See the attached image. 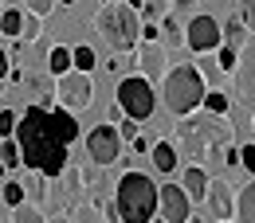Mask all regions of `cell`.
<instances>
[{
    "label": "cell",
    "mask_w": 255,
    "mask_h": 223,
    "mask_svg": "<svg viewBox=\"0 0 255 223\" xmlns=\"http://www.w3.org/2000/svg\"><path fill=\"white\" fill-rule=\"evenodd\" d=\"M157 32H161V43L173 51V47H185V24H181V16H161L157 20Z\"/></svg>",
    "instance_id": "cell-19"
},
{
    "label": "cell",
    "mask_w": 255,
    "mask_h": 223,
    "mask_svg": "<svg viewBox=\"0 0 255 223\" xmlns=\"http://www.w3.org/2000/svg\"><path fill=\"white\" fill-rule=\"evenodd\" d=\"M63 71H71V47L55 43V47H47V74H51V78H59Z\"/></svg>",
    "instance_id": "cell-25"
},
{
    "label": "cell",
    "mask_w": 255,
    "mask_h": 223,
    "mask_svg": "<svg viewBox=\"0 0 255 223\" xmlns=\"http://www.w3.org/2000/svg\"><path fill=\"white\" fill-rule=\"evenodd\" d=\"M200 110H208V114H228V110H232V94L220 90V86H208V90H204V102H200Z\"/></svg>",
    "instance_id": "cell-26"
},
{
    "label": "cell",
    "mask_w": 255,
    "mask_h": 223,
    "mask_svg": "<svg viewBox=\"0 0 255 223\" xmlns=\"http://www.w3.org/2000/svg\"><path fill=\"white\" fill-rule=\"evenodd\" d=\"M204 78L196 74V67L192 63H177L165 71V78H161V102H165V110L173 114V118H185L192 110H200V102H204Z\"/></svg>",
    "instance_id": "cell-5"
},
{
    "label": "cell",
    "mask_w": 255,
    "mask_h": 223,
    "mask_svg": "<svg viewBox=\"0 0 255 223\" xmlns=\"http://www.w3.org/2000/svg\"><path fill=\"white\" fill-rule=\"evenodd\" d=\"M208 168L204 164H189L185 168V180H181V188H185V196H189V204H200L204 200V192H208Z\"/></svg>",
    "instance_id": "cell-16"
},
{
    "label": "cell",
    "mask_w": 255,
    "mask_h": 223,
    "mask_svg": "<svg viewBox=\"0 0 255 223\" xmlns=\"http://www.w3.org/2000/svg\"><path fill=\"white\" fill-rule=\"evenodd\" d=\"M192 67H196V74L204 78V86H220L224 71H220V63H216V51H200Z\"/></svg>",
    "instance_id": "cell-21"
},
{
    "label": "cell",
    "mask_w": 255,
    "mask_h": 223,
    "mask_svg": "<svg viewBox=\"0 0 255 223\" xmlns=\"http://www.w3.org/2000/svg\"><path fill=\"white\" fill-rule=\"evenodd\" d=\"M98 4H110V0H98Z\"/></svg>",
    "instance_id": "cell-50"
},
{
    "label": "cell",
    "mask_w": 255,
    "mask_h": 223,
    "mask_svg": "<svg viewBox=\"0 0 255 223\" xmlns=\"http://www.w3.org/2000/svg\"><path fill=\"white\" fill-rule=\"evenodd\" d=\"M20 184H24V200H28V204H35V208H43V204H47L51 188H47V176H43L39 168H28V176H24Z\"/></svg>",
    "instance_id": "cell-17"
},
{
    "label": "cell",
    "mask_w": 255,
    "mask_h": 223,
    "mask_svg": "<svg viewBox=\"0 0 255 223\" xmlns=\"http://www.w3.org/2000/svg\"><path fill=\"white\" fill-rule=\"evenodd\" d=\"M16 110H0V137H12V129H16Z\"/></svg>",
    "instance_id": "cell-38"
},
{
    "label": "cell",
    "mask_w": 255,
    "mask_h": 223,
    "mask_svg": "<svg viewBox=\"0 0 255 223\" xmlns=\"http://www.w3.org/2000/svg\"><path fill=\"white\" fill-rule=\"evenodd\" d=\"M114 102L122 106V114L133 118V122H145V118H153V110H157V94H153V82H145L141 74H126V78H118V90H114Z\"/></svg>",
    "instance_id": "cell-6"
},
{
    "label": "cell",
    "mask_w": 255,
    "mask_h": 223,
    "mask_svg": "<svg viewBox=\"0 0 255 223\" xmlns=\"http://www.w3.org/2000/svg\"><path fill=\"white\" fill-rule=\"evenodd\" d=\"M224 223H232V220H224Z\"/></svg>",
    "instance_id": "cell-53"
},
{
    "label": "cell",
    "mask_w": 255,
    "mask_h": 223,
    "mask_svg": "<svg viewBox=\"0 0 255 223\" xmlns=\"http://www.w3.org/2000/svg\"><path fill=\"white\" fill-rule=\"evenodd\" d=\"M0 160H4L8 168L20 164V145H16V137H0Z\"/></svg>",
    "instance_id": "cell-32"
},
{
    "label": "cell",
    "mask_w": 255,
    "mask_h": 223,
    "mask_svg": "<svg viewBox=\"0 0 255 223\" xmlns=\"http://www.w3.org/2000/svg\"><path fill=\"white\" fill-rule=\"evenodd\" d=\"M216 51H220V55H216L220 71H224V74H232V67H236V55H240V51H236V47H228V43H220Z\"/></svg>",
    "instance_id": "cell-34"
},
{
    "label": "cell",
    "mask_w": 255,
    "mask_h": 223,
    "mask_svg": "<svg viewBox=\"0 0 255 223\" xmlns=\"http://www.w3.org/2000/svg\"><path fill=\"white\" fill-rule=\"evenodd\" d=\"M4 86H8V78H0V94H4Z\"/></svg>",
    "instance_id": "cell-48"
},
{
    "label": "cell",
    "mask_w": 255,
    "mask_h": 223,
    "mask_svg": "<svg viewBox=\"0 0 255 223\" xmlns=\"http://www.w3.org/2000/svg\"><path fill=\"white\" fill-rule=\"evenodd\" d=\"M232 94L240 98V106L252 114L255 110V35H248V43L240 47L236 67H232Z\"/></svg>",
    "instance_id": "cell-8"
},
{
    "label": "cell",
    "mask_w": 255,
    "mask_h": 223,
    "mask_svg": "<svg viewBox=\"0 0 255 223\" xmlns=\"http://www.w3.org/2000/svg\"><path fill=\"white\" fill-rule=\"evenodd\" d=\"M114 208H118L122 223H149L157 216V184H153V176L126 168L118 176V188H114Z\"/></svg>",
    "instance_id": "cell-3"
},
{
    "label": "cell",
    "mask_w": 255,
    "mask_h": 223,
    "mask_svg": "<svg viewBox=\"0 0 255 223\" xmlns=\"http://www.w3.org/2000/svg\"><path fill=\"white\" fill-rule=\"evenodd\" d=\"M149 164L157 168L161 176L177 172V164H181V157H177V145H173V141H153V145H149Z\"/></svg>",
    "instance_id": "cell-15"
},
{
    "label": "cell",
    "mask_w": 255,
    "mask_h": 223,
    "mask_svg": "<svg viewBox=\"0 0 255 223\" xmlns=\"http://www.w3.org/2000/svg\"><path fill=\"white\" fill-rule=\"evenodd\" d=\"M67 216H71V223H106V216H102V208H98L95 200H83V204H75Z\"/></svg>",
    "instance_id": "cell-27"
},
{
    "label": "cell",
    "mask_w": 255,
    "mask_h": 223,
    "mask_svg": "<svg viewBox=\"0 0 255 223\" xmlns=\"http://www.w3.org/2000/svg\"><path fill=\"white\" fill-rule=\"evenodd\" d=\"M133 55V71L145 78V82H153L157 86L161 78H165V71H169V47L161 43V39H137V47L129 51Z\"/></svg>",
    "instance_id": "cell-9"
},
{
    "label": "cell",
    "mask_w": 255,
    "mask_h": 223,
    "mask_svg": "<svg viewBox=\"0 0 255 223\" xmlns=\"http://www.w3.org/2000/svg\"><path fill=\"white\" fill-rule=\"evenodd\" d=\"M24 43H39L43 39V16H32V12H24V32H20Z\"/></svg>",
    "instance_id": "cell-30"
},
{
    "label": "cell",
    "mask_w": 255,
    "mask_h": 223,
    "mask_svg": "<svg viewBox=\"0 0 255 223\" xmlns=\"http://www.w3.org/2000/svg\"><path fill=\"white\" fill-rule=\"evenodd\" d=\"M185 47H189L192 55L216 51L220 47V20L216 16H192L189 28H185Z\"/></svg>",
    "instance_id": "cell-11"
},
{
    "label": "cell",
    "mask_w": 255,
    "mask_h": 223,
    "mask_svg": "<svg viewBox=\"0 0 255 223\" xmlns=\"http://www.w3.org/2000/svg\"><path fill=\"white\" fill-rule=\"evenodd\" d=\"M122 118H126V114H122V106H118V102H114V106H110V110H106V122H110V126H118V122H122Z\"/></svg>",
    "instance_id": "cell-42"
},
{
    "label": "cell",
    "mask_w": 255,
    "mask_h": 223,
    "mask_svg": "<svg viewBox=\"0 0 255 223\" xmlns=\"http://www.w3.org/2000/svg\"><path fill=\"white\" fill-rule=\"evenodd\" d=\"M169 12H173L169 0H141V20H149V24H157L161 16H169Z\"/></svg>",
    "instance_id": "cell-31"
},
{
    "label": "cell",
    "mask_w": 255,
    "mask_h": 223,
    "mask_svg": "<svg viewBox=\"0 0 255 223\" xmlns=\"http://www.w3.org/2000/svg\"><path fill=\"white\" fill-rule=\"evenodd\" d=\"M118 137H126V141H133V137H137V133H141V122H133V118H122V122H118Z\"/></svg>",
    "instance_id": "cell-37"
},
{
    "label": "cell",
    "mask_w": 255,
    "mask_h": 223,
    "mask_svg": "<svg viewBox=\"0 0 255 223\" xmlns=\"http://www.w3.org/2000/svg\"><path fill=\"white\" fill-rule=\"evenodd\" d=\"M149 223H165V220H149Z\"/></svg>",
    "instance_id": "cell-49"
},
{
    "label": "cell",
    "mask_w": 255,
    "mask_h": 223,
    "mask_svg": "<svg viewBox=\"0 0 255 223\" xmlns=\"http://www.w3.org/2000/svg\"><path fill=\"white\" fill-rule=\"evenodd\" d=\"M240 164L255 176V145H240Z\"/></svg>",
    "instance_id": "cell-40"
},
{
    "label": "cell",
    "mask_w": 255,
    "mask_h": 223,
    "mask_svg": "<svg viewBox=\"0 0 255 223\" xmlns=\"http://www.w3.org/2000/svg\"><path fill=\"white\" fill-rule=\"evenodd\" d=\"M0 200H4L8 208L24 204V184H20V180H4V188H0Z\"/></svg>",
    "instance_id": "cell-33"
},
{
    "label": "cell",
    "mask_w": 255,
    "mask_h": 223,
    "mask_svg": "<svg viewBox=\"0 0 255 223\" xmlns=\"http://www.w3.org/2000/svg\"><path fill=\"white\" fill-rule=\"evenodd\" d=\"M185 223H208V220H204V216H192V212H189V220H185Z\"/></svg>",
    "instance_id": "cell-46"
},
{
    "label": "cell",
    "mask_w": 255,
    "mask_h": 223,
    "mask_svg": "<svg viewBox=\"0 0 255 223\" xmlns=\"http://www.w3.org/2000/svg\"><path fill=\"white\" fill-rule=\"evenodd\" d=\"M63 4H75V0H63Z\"/></svg>",
    "instance_id": "cell-52"
},
{
    "label": "cell",
    "mask_w": 255,
    "mask_h": 223,
    "mask_svg": "<svg viewBox=\"0 0 255 223\" xmlns=\"http://www.w3.org/2000/svg\"><path fill=\"white\" fill-rule=\"evenodd\" d=\"M47 114H51V122H55V129H59V137L71 145V141L79 137V122H75V114H71V110H63V106H51Z\"/></svg>",
    "instance_id": "cell-22"
},
{
    "label": "cell",
    "mask_w": 255,
    "mask_h": 223,
    "mask_svg": "<svg viewBox=\"0 0 255 223\" xmlns=\"http://www.w3.org/2000/svg\"><path fill=\"white\" fill-rule=\"evenodd\" d=\"M236 223H255V176L236 192V212H232Z\"/></svg>",
    "instance_id": "cell-18"
},
{
    "label": "cell",
    "mask_w": 255,
    "mask_h": 223,
    "mask_svg": "<svg viewBox=\"0 0 255 223\" xmlns=\"http://www.w3.org/2000/svg\"><path fill=\"white\" fill-rule=\"evenodd\" d=\"M24 4V12H32V16H51V8H55V0H20Z\"/></svg>",
    "instance_id": "cell-35"
},
{
    "label": "cell",
    "mask_w": 255,
    "mask_h": 223,
    "mask_svg": "<svg viewBox=\"0 0 255 223\" xmlns=\"http://www.w3.org/2000/svg\"><path fill=\"white\" fill-rule=\"evenodd\" d=\"M169 4H173V16H185V12H192L200 0H169Z\"/></svg>",
    "instance_id": "cell-41"
},
{
    "label": "cell",
    "mask_w": 255,
    "mask_h": 223,
    "mask_svg": "<svg viewBox=\"0 0 255 223\" xmlns=\"http://www.w3.org/2000/svg\"><path fill=\"white\" fill-rule=\"evenodd\" d=\"M228 141H236V126L228 114H208V110H192L185 114L177 129H173V145L189 153L192 164H204V168H216L220 164V149Z\"/></svg>",
    "instance_id": "cell-2"
},
{
    "label": "cell",
    "mask_w": 255,
    "mask_h": 223,
    "mask_svg": "<svg viewBox=\"0 0 255 223\" xmlns=\"http://www.w3.org/2000/svg\"><path fill=\"white\" fill-rule=\"evenodd\" d=\"M4 4H8V0H0V8H4Z\"/></svg>",
    "instance_id": "cell-51"
},
{
    "label": "cell",
    "mask_w": 255,
    "mask_h": 223,
    "mask_svg": "<svg viewBox=\"0 0 255 223\" xmlns=\"http://www.w3.org/2000/svg\"><path fill=\"white\" fill-rule=\"evenodd\" d=\"M20 86L28 90V106H39V110L55 106V78L51 74H24Z\"/></svg>",
    "instance_id": "cell-14"
},
{
    "label": "cell",
    "mask_w": 255,
    "mask_h": 223,
    "mask_svg": "<svg viewBox=\"0 0 255 223\" xmlns=\"http://www.w3.org/2000/svg\"><path fill=\"white\" fill-rule=\"evenodd\" d=\"M4 176H8V164H4V160H0V180H4Z\"/></svg>",
    "instance_id": "cell-47"
},
{
    "label": "cell",
    "mask_w": 255,
    "mask_h": 223,
    "mask_svg": "<svg viewBox=\"0 0 255 223\" xmlns=\"http://www.w3.org/2000/svg\"><path fill=\"white\" fill-rule=\"evenodd\" d=\"M204 208H208V220H232V212H236V188L228 184V180H208V192H204V200H200Z\"/></svg>",
    "instance_id": "cell-12"
},
{
    "label": "cell",
    "mask_w": 255,
    "mask_h": 223,
    "mask_svg": "<svg viewBox=\"0 0 255 223\" xmlns=\"http://www.w3.org/2000/svg\"><path fill=\"white\" fill-rule=\"evenodd\" d=\"M59 180H63V192H67V196H79V192L87 188V168H83V164H71V160H67V164H63V172H59Z\"/></svg>",
    "instance_id": "cell-23"
},
{
    "label": "cell",
    "mask_w": 255,
    "mask_h": 223,
    "mask_svg": "<svg viewBox=\"0 0 255 223\" xmlns=\"http://www.w3.org/2000/svg\"><path fill=\"white\" fill-rule=\"evenodd\" d=\"M95 28L102 32V39H106V47L110 51H133L137 47V39H141V12L137 8H129V4H122V0H110V4H102L95 16Z\"/></svg>",
    "instance_id": "cell-4"
},
{
    "label": "cell",
    "mask_w": 255,
    "mask_h": 223,
    "mask_svg": "<svg viewBox=\"0 0 255 223\" xmlns=\"http://www.w3.org/2000/svg\"><path fill=\"white\" fill-rule=\"evenodd\" d=\"M24 32V8L20 4H4L0 8V35L4 39H20Z\"/></svg>",
    "instance_id": "cell-20"
},
{
    "label": "cell",
    "mask_w": 255,
    "mask_h": 223,
    "mask_svg": "<svg viewBox=\"0 0 255 223\" xmlns=\"http://www.w3.org/2000/svg\"><path fill=\"white\" fill-rule=\"evenodd\" d=\"M55 106H63L71 114H79V110H91L95 106V74H87V71H63L59 78H55Z\"/></svg>",
    "instance_id": "cell-7"
},
{
    "label": "cell",
    "mask_w": 255,
    "mask_h": 223,
    "mask_svg": "<svg viewBox=\"0 0 255 223\" xmlns=\"http://www.w3.org/2000/svg\"><path fill=\"white\" fill-rule=\"evenodd\" d=\"M157 208H161V220L165 223H185L192 212L189 196H185V188L181 184H161L157 188Z\"/></svg>",
    "instance_id": "cell-13"
},
{
    "label": "cell",
    "mask_w": 255,
    "mask_h": 223,
    "mask_svg": "<svg viewBox=\"0 0 255 223\" xmlns=\"http://www.w3.org/2000/svg\"><path fill=\"white\" fill-rule=\"evenodd\" d=\"M129 145H133V153H149V145H153V141H149V137H141V133H137V137H133V141H129Z\"/></svg>",
    "instance_id": "cell-43"
},
{
    "label": "cell",
    "mask_w": 255,
    "mask_h": 223,
    "mask_svg": "<svg viewBox=\"0 0 255 223\" xmlns=\"http://www.w3.org/2000/svg\"><path fill=\"white\" fill-rule=\"evenodd\" d=\"M240 20H244V28L255 35V0H240V12H236Z\"/></svg>",
    "instance_id": "cell-36"
},
{
    "label": "cell",
    "mask_w": 255,
    "mask_h": 223,
    "mask_svg": "<svg viewBox=\"0 0 255 223\" xmlns=\"http://www.w3.org/2000/svg\"><path fill=\"white\" fill-rule=\"evenodd\" d=\"M47 223H71V216H67V212H55V216H47Z\"/></svg>",
    "instance_id": "cell-45"
},
{
    "label": "cell",
    "mask_w": 255,
    "mask_h": 223,
    "mask_svg": "<svg viewBox=\"0 0 255 223\" xmlns=\"http://www.w3.org/2000/svg\"><path fill=\"white\" fill-rule=\"evenodd\" d=\"M220 160L228 164V168H236V164H240V145H236V141H228V145L220 149Z\"/></svg>",
    "instance_id": "cell-39"
},
{
    "label": "cell",
    "mask_w": 255,
    "mask_h": 223,
    "mask_svg": "<svg viewBox=\"0 0 255 223\" xmlns=\"http://www.w3.org/2000/svg\"><path fill=\"white\" fill-rule=\"evenodd\" d=\"M16 145H20V164L24 168H39L47 180H55L67 164V141L59 137V129L51 122L47 110L39 106H28L20 118H16V129H12Z\"/></svg>",
    "instance_id": "cell-1"
},
{
    "label": "cell",
    "mask_w": 255,
    "mask_h": 223,
    "mask_svg": "<svg viewBox=\"0 0 255 223\" xmlns=\"http://www.w3.org/2000/svg\"><path fill=\"white\" fill-rule=\"evenodd\" d=\"M8 223H47V212L24 200V204H16V208H12V220H8Z\"/></svg>",
    "instance_id": "cell-28"
},
{
    "label": "cell",
    "mask_w": 255,
    "mask_h": 223,
    "mask_svg": "<svg viewBox=\"0 0 255 223\" xmlns=\"http://www.w3.org/2000/svg\"><path fill=\"white\" fill-rule=\"evenodd\" d=\"M95 63H98L95 47H87V43L71 47V67H75V71H87V74H95Z\"/></svg>",
    "instance_id": "cell-29"
},
{
    "label": "cell",
    "mask_w": 255,
    "mask_h": 223,
    "mask_svg": "<svg viewBox=\"0 0 255 223\" xmlns=\"http://www.w3.org/2000/svg\"><path fill=\"white\" fill-rule=\"evenodd\" d=\"M87 157L91 164L98 168H110V164H118L122 160V137H118V129L114 126H95L87 133Z\"/></svg>",
    "instance_id": "cell-10"
},
{
    "label": "cell",
    "mask_w": 255,
    "mask_h": 223,
    "mask_svg": "<svg viewBox=\"0 0 255 223\" xmlns=\"http://www.w3.org/2000/svg\"><path fill=\"white\" fill-rule=\"evenodd\" d=\"M8 71H12V55L0 47V78H8Z\"/></svg>",
    "instance_id": "cell-44"
},
{
    "label": "cell",
    "mask_w": 255,
    "mask_h": 223,
    "mask_svg": "<svg viewBox=\"0 0 255 223\" xmlns=\"http://www.w3.org/2000/svg\"><path fill=\"white\" fill-rule=\"evenodd\" d=\"M248 35H252V32L244 28V20H240V16H232V20L220 28V43H228V47H236V51H240V47L248 43Z\"/></svg>",
    "instance_id": "cell-24"
}]
</instances>
